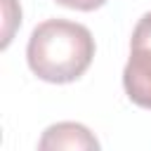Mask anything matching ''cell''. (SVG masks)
<instances>
[{
	"label": "cell",
	"mask_w": 151,
	"mask_h": 151,
	"mask_svg": "<svg viewBox=\"0 0 151 151\" xmlns=\"http://www.w3.org/2000/svg\"><path fill=\"white\" fill-rule=\"evenodd\" d=\"M5 2V19H7V26H5V38H2V47H7V42L12 40V21H21V14H9V0H2Z\"/></svg>",
	"instance_id": "cell-5"
},
{
	"label": "cell",
	"mask_w": 151,
	"mask_h": 151,
	"mask_svg": "<svg viewBox=\"0 0 151 151\" xmlns=\"http://www.w3.org/2000/svg\"><path fill=\"white\" fill-rule=\"evenodd\" d=\"M64 7H71V9H80V12H92V9H99L101 5H106V0H54Z\"/></svg>",
	"instance_id": "cell-4"
},
{
	"label": "cell",
	"mask_w": 151,
	"mask_h": 151,
	"mask_svg": "<svg viewBox=\"0 0 151 151\" xmlns=\"http://www.w3.org/2000/svg\"><path fill=\"white\" fill-rule=\"evenodd\" d=\"M123 87L142 109H151V12H146L130 40V59L123 68Z\"/></svg>",
	"instance_id": "cell-2"
},
{
	"label": "cell",
	"mask_w": 151,
	"mask_h": 151,
	"mask_svg": "<svg viewBox=\"0 0 151 151\" xmlns=\"http://www.w3.org/2000/svg\"><path fill=\"white\" fill-rule=\"evenodd\" d=\"M40 151H57V149H68V151H97L99 142L97 137L80 123H57L50 125L38 142Z\"/></svg>",
	"instance_id": "cell-3"
},
{
	"label": "cell",
	"mask_w": 151,
	"mask_h": 151,
	"mask_svg": "<svg viewBox=\"0 0 151 151\" xmlns=\"http://www.w3.org/2000/svg\"><path fill=\"white\" fill-rule=\"evenodd\" d=\"M94 57V38L90 28L68 19H47L38 24L28 38L26 59L31 71L45 83L78 80Z\"/></svg>",
	"instance_id": "cell-1"
}]
</instances>
